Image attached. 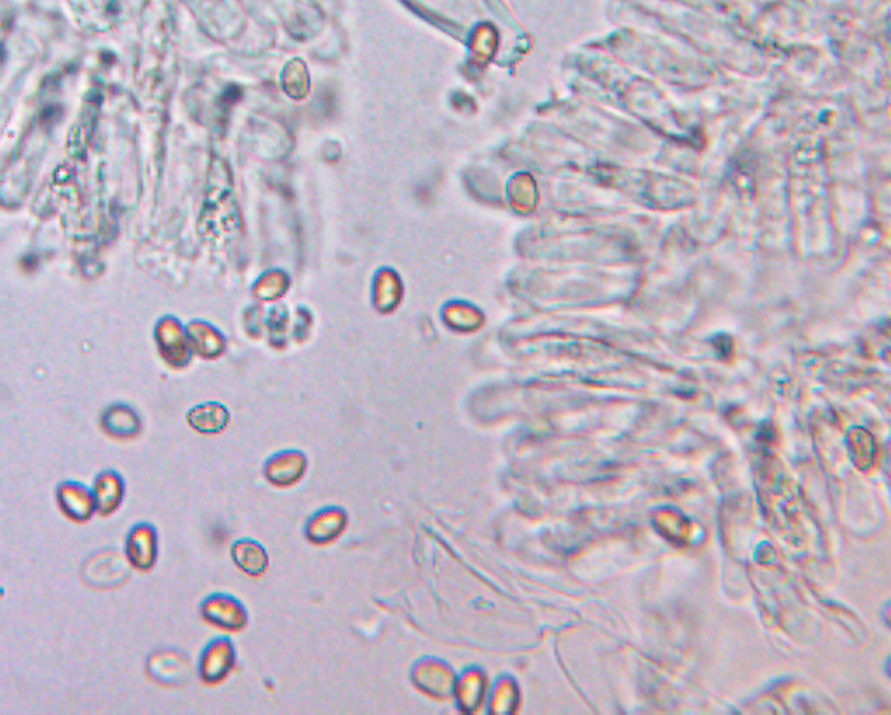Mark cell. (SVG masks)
Instances as JSON below:
<instances>
[{
	"label": "cell",
	"mask_w": 891,
	"mask_h": 715,
	"mask_svg": "<svg viewBox=\"0 0 891 715\" xmlns=\"http://www.w3.org/2000/svg\"><path fill=\"white\" fill-rule=\"evenodd\" d=\"M234 559L249 575L262 573L267 566V557L262 548L251 542H241L234 548Z\"/></svg>",
	"instance_id": "8"
},
{
	"label": "cell",
	"mask_w": 891,
	"mask_h": 715,
	"mask_svg": "<svg viewBox=\"0 0 891 715\" xmlns=\"http://www.w3.org/2000/svg\"><path fill=\"white\" fill-rule=\"evenodd\" d=\"M187 421L199 434H218L227 427L228 413L220 404H202L188 413Z\"/></svg>",
	"instance_id": "5"
},
{
	"label": "cell",
	"mask_w": 891,
	"mask_h": 715,
	"mask_svg": "<svg viewBox=\"0 0 891 715\" xmlns=\"http://www.w3.org/2000/svg\"><path fill=\"white\" fill-rule=\"evenodd\" d=\"M230 662V651L227 644L218 642L206 651L201 662V675L204 681L215 682L222 679Z\"/></svg>",
	"instance_id": "6"
},
{
	"label": "cell",
	"mask_w": 891,
	"mask_h": 715,
	"mask_svg": "<svg viewBox=\"0 0 891 715\" xmlns=\"http://www.w3.org/2000/svg\"><path fill=\"white\" fill-rule=\"evenodd\" d=\"M288 472V484L295 482L298 477H302L303 458L298 455L282 456L277 458V462L272 463L268 468V477L275 484H281L282 475Z\"/></svg>",
	"instance_id": "9"
},
{
	"label": "cell",
	"mask_w": 891,
	"mask_h": 715,
	"mask_svg": "<svg viewBox=\"0 0 891 715\" xmlns=\"http://www.w3.org/2000/svg\"><path fill=\"white\" fill-rule=\"evenodd\" d=\"M126 561L134 571L148 573L157 562V533L150 524H136L128 536L124 545Z\"/></svg>",
	"instance_id": "2"
},
{
	"label": "cell",
	"mask_w": 891,
	"mask_h": 715,
	"mask_svg": "<svg viewBox=\"0 0 891 715\" xmlns=\"http://www.w3.org/2000/svg\"><path fill=\"white\" fill-rule=\"evenodd\" d=\"M56 505L68 521L86 524L96 515L91 489L77 481H65L56 488Z\"/></svg>",
	"instance_id": "1"
},
{
	"label": "cell",
	"mask_w": 891,
	"mask_h": 715,
	"mask_svg": "<svg viewBox=\"0 0 891 715\" xmlns=\"http://www.w3.org/2000/svg\"><path fill=\"white\" fill-rule=\"evenodd\" d=\"M91 491H93L96 514L101 515V517H110L124 503L126 482H124L119 472L103 470V472L96 475Z\"/></svg>",
	"instance_id": "4"
},
{
	"label": "cell",
	"mask_w": 891,
	"mask_h": 715,
	"mask_svg": "<svg viewBox=\"0 0 891 715\" xmlns=\"http://www.w3.org/2000/svg\"><path fill=\"white\" fill-rule=\"evenodd\" d=\"M100 427L110 439L128 442L140 435L141 420L131 406L117 402L101 413Z\"/></svg>",
	"instance_id": "3"
},
{
	"label": "cell",
	"mask_w": 891,
	"mask_h": 715,
	"mask_svg": "<svg viewBox=\"0 0 891 715\" xmlns=\"http://www.w3.org/2000/svg\"><path fill=\"white\" fill-rule=\"evenodd\" d=\"M237 608L232 602L223 601V599H213L204 606V616L209 622L220 625L222 629H239L244 622L242 613H230L232 609Z\"/></svg>",
	"instance_id": "7"
},
{
	"label": "cell",
	"mask_w": 891,
	"mask_h": 715,
	"mask_svg": "<svg viewBox=\"0 0 891 715\" xmlns=\"http://www.w3.org/2000/svg\"><path fill=\"white\" fill-rule=\"evenodd\" d=\"M343 522L342 517L340 515H328V524H322L321 519H317L315 524H312V531H310V536L314 538V540H319V542H326V540H331L333 535H331V531L338 535L340 533V529H342Z\"/></svg>",
	"instance_id": "10"
}]
</instances>
